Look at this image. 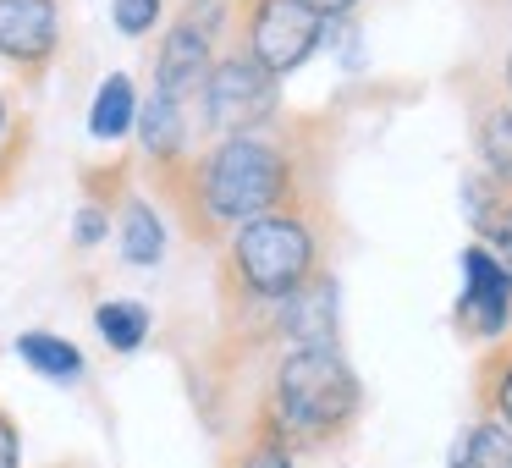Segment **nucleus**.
Segmentation results:
<instances>
[{
  "label": "nucleus",
  "instance_id": "obj_18",
  "mask_svg": "<svg viewBox=\"0 0 512 468\" xmlns=\"http://www.w3.org/2000/svg\"><path fill=\"white\" fill-rule=\"evenodd\" d=\"M237 468H298V463H292V446L281 441V430L265 419V413H259V435H254V446L243 452V463H237Z\"/></svg>",
  "mask_w": 512,
  "mask_h": 468
},
{
  "label": "nucleus",
  "instance_id": "obj_17",
  "mask_svg": "<svg viewBox=\"0 0 512 468\" xmlns=\"http://www.w3.org/2000/svg\"><path fill=\"white\" fill-rule=\"evenodd\" d=\"M479 402H485V419L512 430V347H496L479 364Z\"/></svg>",
  "mask_w": 512,
  "mask_h": 468
},
{
  "label": "nucleus",
  "instance_id": "obj_15",
  "mask_svg": "<svg viewBox=\"0 0 512 468\" xmlns=\"http://www.w3.org/2000/svg\"><path fill=\"white\" fill-rule=\"evenodd\" d=\"M94 325H100L105 347H116V353H138L144 336H149V309L133 303V298H111V303L94 309Z\"/></svg>",
  "mask_w": 512,
  "mask_h": 468
},
{
  "label": "nucleus",
  "instance_id": "obj_8",
  "mask_svg": "<svg viewBox=\"0 0 512 468\" xmlns=\"http://www.w3.org/2000/svg\"><path fill=\"white\" fill-rule=\"evenodd\" d=\"M61 45L56 0H0V56L23 72H39Z\"/></svg>",
  "mask_w": 512,
  "mask_h": 468
},
{
  "label": "nucleus",
  "instance_id": "obj_23",
  "mask_svg": "<svg viewBox=\"0 0 512 468\" xmlns=\"http://www.w3.org/2000/svg\"><path fill=\"white\" fill-rule=\"evenodd\" d=\"M303 6H309V12H320V17H325V23H342V17H347V12H353L358 0H303Z\"/></svg>",
  "mask_w": 512,
  "mask_h": 468
},
{
  "label": "nucleus",
  "instance_id": "obj_22",
  "mask_svg": "<svg viewBox=\"0 0 512 468\" xmlns=\"http://www.w3.org/2000/svg\"><path fill=\"white\" fill-rule=\"evenodd\" d=\"M23 463V446H17V424L0 413V468H17Z\"/></svg>",
  "mask_w": 512,
  "mask_h": 468
},
{
  "label": "nucleus",
  "instance_id": "obj_7",
  "mask_svg": "<svg viewBox=\"0 0 512 468\" xmlns=\"http://www.w3.org/2000/svg\"><path fill=\"white\" fill-rule=\"evenodd\" d=\"M457 331L474 342H501L512 331V270L490 243L463 248V292H457Z\"/></svg>",
  "mask_w": 512,
  "mask_h": 468
},
{
  "label": "nucleus",
  "instance_id": "obj_20",
  "mask_svg": "<svg viewBox=\"0 0 512 468\" xmlns=\"http://www.w3.org/2000/svg\"><path fill=\"white\" fill-rule=\"evenodd\" d=\"M490 248L501 254V265L512 270V193H507V204H501V215H496V226H490V237H485Z\"/></svg>",
  "mask_w": 512,
  "mask_h": 468
},
{
  "label": "nucleus",
  "instance_id": "obj_16",
  "mask_svg": "<svg viewBox=\"0 0 512 468\" xmlns=\"http://www.w3.org/2000/svg\"><path fill=\"white\" fill-rule=\"evenodd\" d=\"M479 160L485 171L512 193V105H490L479 116Z\"/></svg>",
  "mask_w": 512,
  "mask_h": 468
},
{
  "label": "nucleus",
  "instance_id": "obj_1",
  "mask_svg": "<svg viewBox=\"0 0 512 468\" xmlns=\"http://www.w3.org/2000/svg\"><path fill=\"white\" fill-rule=\"evenodd\" d=\"M298 204V160L265 133L221 138L188 166V215L193 237H221L237 226Z\"/></svg>",
  "mask_w": 512,
  "mask_h": 468
},
{
  "label": "nucleus",
  "instance_id": "obj_13",
  "mask_svg": "<svg viewBox=\"0 0 512 468\" xmlns=\"http://www.w3.org/2000/svg\"><path fill=\"white\" fill-rule=\"evenodd\" d=\"M160 254H166V226H160L155 204L127 199V210H122V259L127 265H160Z\"/></svg>",
  "mask_w": 512,
  "mask_h": 468
},
{
  "label": "nucleus",
  "instance_id": "obj_19",
  "mask_svg": "<svg viewBox=\"0 0 512 468\" xmlns=\"http://www.w3.org/2000/svg\"><path fill=\"white\" fill-rule=\"evenodd\" d=\"M160 12H166V0H111V17L127 39H144L160 23Z\"/></svg>",
  "mask_w": 512,
  "mask_h": 468
},
{
  "label": "nucleus",
  "instance_id": "obj_21",
  "mask_svg": "<svg viewBox=\"0 0 512 468\" xmlns=\"http://www.w3.org/2000/svg\"><path fill=\"white\" fill-rule=\"evenodd\" d=\"M105 226H111V215H105L100 204H83V210H78V243L94 248V243L105 237Z\"/></svg>",
  "mask_w": 512,
  "mask_h": 468
},
{
  "label": "nucleus",
  "instance_id": "obj_9",
  "mask_svg": "<svg viewBox=\"0 0 512 468\" xmlns=\"http://www.w3.org/2000/svg\"><path fill=\"white\" fill-rule=\"evenodd\" d=\"M336 303H342L336 281L320 276V281H309L303 292H292V298L270 314V331H276L287 347H298V342H336Z\"/></svg>",
  "mask_w": 512,
  "mask_h": 468
},
{
  "label": "nucleus",
  "instance_id": "obj_14",
  "mask_svg": "<svg viewBox=\"0 0 512 468\" xmlns=\"http://www.w3.org/2000/svg\"><path fill=\"white\" fill-rule=\"evenodd\" d=\"M452 468H512V430L496 419H479L474 430L457 441Z\"/></svg>",
  "mask_w": 512,
  "mask_h": 468
},
{
  "label": "nucleus",
  "instance_id": "obj_11",
  "mask_svg": "<svg viewBox=\"0 0 512 468\" xmlns=\"http://www.w3.org/2000/svg\"><path fill=\"white\" fill-rule=\"evenodd\" d=\"M133 127H138L133 78H127V72H111V78L100 83V94H94V105H89V133L100 138V144H116V138H127Z\"/></svg>",
  "mask_w": 512,
  "mask_h": 468
},
{
  "label": "nucleus",
  "instance_id": "obj_10",
  "mask_svg": "<svg viewBox=\"0 0 512 468\" xmlns=\"http://www.w3.org/2000/svg\"><path fill=\"white\" fill-rule=\"evenodd\" d=\"M138 144H144L149 160L160 166H177L188 155V122H182V105L166 100V94H149L138 105Z\"/></svg>",
  "mask_w": 512,
  "mask_h": 468
},
{
  "label": "nucleus",
  "instance_id": "obj_5",
  "mask_svg": "<svg viewBox=\"0 0 512 468\" xmlns=\"http://www.w3.org/2000/svg\"><path fill=\"white\" fill-rule=\"evenodd\" d=\"M226 6L221 0H193L188 12L166 28L160 39V56H155V94L188 105L193 94H204L215 72V28H221Z\"/></svg>",
  "mask_w": 512,
  "mask_h": 468
},
{
  "label": "nucleus",
  "instance_id": "obj_12",
  "mask_svg": "<svg viewBox=\"0 0 512 468\" xmlns=\"http://www.w3.org/2000/svg\"><path fill=\"white\" fill-rule=\"evenodd\" d=\"M17 353H23L28 369H39L45 380H83V353L67 342V336H50V331H23L17 336Z\"/></svg>",
  "mask_w": 512,
  "mask_h": 468
},
{
  "label": "nucleus",
  "instance_id": "obj_25",
  "mask_svg": "<svg viewBox=\"0 0 512 468\" xmlns=\"http://www.w3.org/2000/svg\"><path fill=\"white\" fill-rule=\"evenodd\" d=\"M507 105H512V50H507Z\"/></svg>",
  "mask_w": 512,
  "mask_h": 468
},
{
  "label": "nucleus",
  "instance_id": "obj_6",
  "mask_svg": "<svg viewBox=\"0 0 512 468\" xmlns=\"http://www.w3.org/2000/svg\"><path fill=\"white\" fill-rule=\"evenodd\" d=\"M325 17L309 12L303 0H254L248 6V34H243V50L259 61L265 72L287 78L298 72L314 50L325 45Z\"/></svg>",
  "mask_w": 512,
  "mask_h": 468
},
{
  "label": "nucleus",
  "instance_id": "obj_3",
  "mask_svg": "<svg viewBox=\"0 0 512 468\" xmlns=\"http://www.w3.org/2000/svg\"><path fill=\"white\" fill-rule=\"evenodd\" d=\"M320 265H325L320 226L298 204H287L276 215H259V221L237 226L226 237V292H237L243 303L281 309L292 292H303L309 281L325 276Z\"/></svg>",
  "mask_w": 512,
  "mask_h": 468
},
{
  "label": "nucleus",
  "instance_id": "obj_2",
  "mask_svg": "<svg viewBox=\"0 0 512 468\" xmlns=\"http://www.w3.org/2000/svg\"><path fill=\"white\" fill-rule=\"evenodd\" d=\"M358 413H364V386L336 342H298L281 353L276 375H270L265 419L281 430L287 446L320 452V446L347 441Z\"/></svg>",
  "mask_w": 512,
  "mask_h": 468
},
{
  "label": "nucleus",
  "instance_id": "obj_4",
  "mask_svg": "<svg viewBox=\"0 0 512 468\" xmlns=\"http://www.w3.org/2000/svg\"><path fill=\"white\" fill-rule=\"evenodd\" d=\"M276 94H281L276 72H265L248 50H232L226 61H215L210 83H204V122L221 138L259 133L276 116Z\"/></svg>",
  "mask_w": 512,
  "mask_h": 468
},
{
  "label": "nucleus",
  "instance_id": "obj_24",
  "mask_svg": "<svg viewBox=\"0 0 512 468\" xmlns=\"http://www.w3.org/2000/svg\"><path fill=\"white\" fill-rule=\"evenodd\" d=\"M6 127H12V105H6V94H0V149H6Z\"/></svg>",
  "mask_w": 512,
  "mask_h": 468
}]
</instances>
